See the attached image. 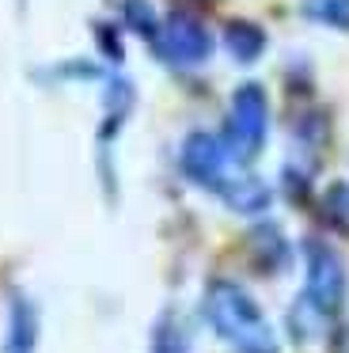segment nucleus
I'll return each instance as SVG.
<instances>
[{
    "instance_id": "obj_1",
    "label": "nucleus",
    "mask_w": 349,
    "mask_h": 353,
    "mask_svg": "<svg viewBox=\"0 0 349 353\" xmlns=\"http://www.w3.org/2000/svg\"><path fill=\"white\" fill-rule=\"evenodd\" d=\"M205 312H209L212 327H217L224 338H232L243 353H277L273 334L266 330V323H262V312H258L255 300H250L239 285L217 281L209 289Z\"/></svg>"
},
{
    "instance_id": "obj_2",
    "label": "nucleus",
    "mask_w": 349,
    "mask_h": 353,
    "mask_svg": "<svg viewBox=\"0 0 349 353\" xmlns=\"http://www.w3.org/2000/svg\"><path fill=\"white\" fill-rule=\"evenodd\" d=\"M346 296V270L323 243H308V300L319 315H334Z\"/></svg>"
},
{
    "instance_id": "obj_3",
    "label": "nucleus",
    "mask_w": 349,
    "mask_h": 353,
    "mask_svg": "<svg viewBox=\"0 0 349 353\" xmlns=\"http://www.w3.org/2000/svg\"><path fill=\"white\" fill-rule=\"evenodd\" d=\"M232 114H235L232 141H235V148H243L239 156H247L250 148H258V141H262V133H266V99H262V88H255V84L239 88Z\"/></svg>"
},
{
    "instance_id": "obj_4",
    "label": "nucleus",
    "mask_w": 349,
    "mask_h": 353,
    "mask_svg": "<svg viewBox=\"0 0 349 353\" xmlns=\"http://www.w3.org/2000/svg\"><path fill=\"white\" fill-rule=\"evenodd\" d=\"M159 50H163L171 61L190 65V61L209 57L212 42H209V34L201 31V23H194V19H186V16H171L167 27H163V42H159Z\"/></svg>"
},
{
    "instance_id": "obj_5",
    "label": "nucleus",
    "mask_w": 349,
    "mask_h": 353,
    "mask_svg": "<svg viewBox=\"0 0 349 353\" xmlns=\"http://www.w3.org/2000/svg\"><path fill=\"white\" fill-rule=\"evenodd\" d=\"M182 163H186V171L194 179L212 183V179H217V171H220V148H217V141H212V137H190Z\"/></svg>"
},
{
    "instance_id": "obj_6",
    "label": "nucleus",
    "mask_w": 349,
    "mask_h": 353,
    "mask_svg": "<svg viewBox=\"0 0 349 353\" xmlns=\"http://www.w3.org/2000/svg\"><path fill=\"white\" fill-rule=\"evenodd\" d=\"M228 46H232L235 57L250 61V57L266 46V39H262V31H258V27H250V23H232V31H228Z\"/></svg>"
},
{
    "instance_id": "obj_7",
    "label": "nucleus",
    "mask_w": 349,
    "mask_h": 353,
    "mask_svg": "<svg viewBox=\"0 0 349 353\" xmlns=\"http://www.w3.org/2000/svg\"><path fill=\"white\" fill-rule=\"evenodd\" d=\"M308 16L338 31H349V0H308Z\"/></svg>"
},
{
    "instance_id": "obj_8",
    "label": "nucleus",
    "mask_w": 349,
    "mask_h": 353,
    "mask_svg": "<svg viewBox=\"0 0 349 353\" xmlns=\"http://www.w3.org/2000/svg\"><path fill=\"white\" fill-rule=\"evenodd\" d=\"M228 201H232L235 209H243V213H250V209H262L266 201H270V194H266L258 183H239V186L228 190Z\"/></svg>"
},
{
    "instance_id": "obj_9",
    "label": "nucleus",
    "mask_w": 349,
    "mask_h": 353,
    "mask_svg": "<svg viewBox=\"0 0 349 353\" xmlns=\"http://www.w3.org/2000/svg\"><path fill=\"white\" fill-rule=\"evenodd\" d=\"M152 353H186V334L174 327V319H163V323H159Z\"/></svg>"
},
{
    "instance_id": "obj_10",
    "label": "nucleus",
    "mask_w": 349,
    "mask_h": 353,
    "mask_svg": "<svg viewBox=\"0 0 349 353\" xmlns=\"http://www.w3.org/2000/svg\"><path fill=\"white\" fill-rule=\"evenodd\" d=\"M12 330H15V350L19 353H30V345H34V315L27 312V307H15V323H12Z\"/></svg>"
}]
</instances>
